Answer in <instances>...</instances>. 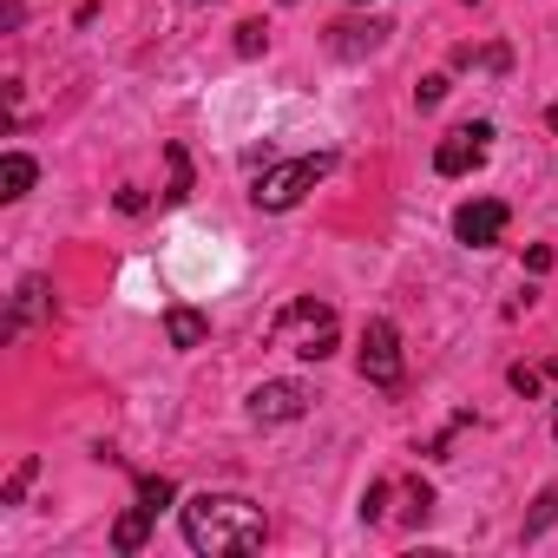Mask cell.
I'll return each instance as SVG.
<instances>
[{"label": "cell", "instance_id": "44dd1931", "mask_svg": "<svg viewBox=\"0 0 558 558\" xmlns=\"http://www.w3.org/2000/svg\"><path fill=\"white\" fill-rule=\"evenodd\" d=\"M506 381H512V388H519V395H538V375H532V368H512V375H506Z\"/></svg>", "mask_w": 558, "mask_h": 558}, {"label": "cell", "instance_id": "9c48e42d", "mask_svg": "<svg viewBox=\"0 0 558 558\" xmlns=\"http://www.w3.org/2000/svg\"><path fill=\"white\" fill-rule=\"evenodd\" d=\"M34 178H40V165H34L27 151H8V158H0V197H8V204H21V197L34 191Z\"/></svg>", "mask_w": 558, "mask_h": 558}, {"label": "cell", "instance_id": "7a4b0ae2", "mask_svg": "<svg viewBox=\"0 0 558 558\" xmlns=\"http://www.w3.org/2000/svg\"><path fill=\"white\" fill-rule=\"evenodd\" d=\"M336 171V151H310V158H283V165H269L256 184H250V204L256 210H296L323 178Z\"/></svg>", "mask_w": 558, "mask_h": 558}, {"label": "cell", "instance_id": "ac0fdd59", "mask_svg": "<svg viewBox=\"0 0 558 558\" xmlns=\"http://www.w3.org/2000/svg\"><path fill=\"white\" fill-rule=\"evenodd\" d=\"M414 99H421V106H440V99H447V73H427V80L414 86Z\"/></svg>", "mask_w": 558, "mask_h": 558}, {"label": "cell", "instance_id": "ba28073f", "mask_svg": "<svg viewBox=\"0 0 558 558\" xmlns=\"http://www.w3.org/2000/svg\"><path fill=\"white\" fill-rule=\"evenodd\" d=\"M388 34H395L388 21H342V27H329V53H342V60H362V53H375Z\"/></svg>", "mask_w": 558, "mask_h": 558}, {"label": "cell", "instance_id": "3957f363", "mask_svg": "<svg viewBox=\"0 0 558 558\" xmlns=\"http://www.w3.org/2000/svg\"><path fill=\"white\" fill-rule=\"evenodd\" d=\"M276 336H290V349L303 362H323V355H336V310L329 303H290V316H283Z\"/></svg>", "mask_w": 558, "mask_h": 558}, {"label": "cell", "instance_id": "7402d4cb", "mask_svg": "<svg viewBox=\"0 0 558 558\" xmlns=\"http://www.w3.org/2000/svg\"><path fill=\"white\" fill-rule=\"evenodd\" d=\"M545 125H551V132H558V99H551V112H545Z\"/></svg>", "mask_w": 558, "mask_h": 558}, {"label": "cell", "instance_id": "7c38bea8", "mask_svg": "<svg viewBox=\"0 0 558 558\" xmlns=\"http://www.w3.org/2000/svg\"><path fill=\"white\" fill-rule=\"evenodd\" d=\"M165 165H171L165 204H184V197H191V158H184V145H165Z\"/></svg>", "mask_w": 558, "mask_h": 558}, {"label": "cell", "instance_id": "30bf717a", "mask_svg": "<svg viewBox=\"0 0 558 558\" xmlns=\"http://www.w3.org/2000/svg\"><path fill=\"white\" fill-rule=\"evenodd\" d=\"M165 336H171V349H204V336H210V323L197 316V310H165Z\"/></svg>", "mask_w": 558, "mask_h": 558}, {"label": "cell", "instance_id": "8992f818", "mask_svg": "<svg viewBox=\"0 0 558 558\" xmlns=\"http://www.w3.org/2000/svg\"><path fill=\"white\" fill-rule=\"evenodd\" d=\"M486 145H493V125L473 119V125H460V132H447V138L434 145V171H440V178H466V171L486 158Z\"/></svg>", "mask_w": 558, "mask_h": 558}, {"label": "cell", "instance_id": "277c9868", "mask_svg": "<svg viewBox=\"0 0 558 558\" xmlns=\"http://www.w3.org/2000/svg\"><path fill=\"white\" fill-rule=\"evenodd\" d=\"M362 375H368L375 388H401V329H395L388 316H375V323L362 329Z\"/></svg>", "mask_w": 558, "mask_h": 558}, {"label": "cell", "instance_id": "2e32d148", "mask_svg": "<svg viewBox=\"0 0 558 558\" xmlns=\"http://www.w3.org/2000/svg\"><path fill=\"white\" fill-rule=\"evenodd\" d=\"M263 40H269V34H263V21H243V27H236V53H243V60H250V53H263Z\"/></svg>", "mask_w": 558, "mask_h": 558}, {"label": "cell", "instance_id": "e0dca14e", "mask_svg": "<svg viewBox=\"0 0 558 558\" xmlns=\"http://www.w3.org/2000/svg\"><path fill=\"white\" fill-rule=\"evenodd\" d=\"M427 512H434V493L414 480V486H408V519H414V525H427Z\"/></svg>", "mask_w": 558, "mask_h": 558}, {"label": "cell", "instance_id": "5bb4252c", "mask_svg": "<svg viewBox=\"0 0 558 558\" xmlns=\"http://www.w3.org/2000/svg\"><path fill=\"white\" fill-rule=\"evenodd\" d=\"M34 473H40V460H21V466H14V480L0 486V506H21V493L34 486Z\"/></svg>", "mask_w": 558, "mask_h": 558}, {"label": "cell", "instance_id": "8fae6325", "mask_svg": "<svg viewBox=\"0 0 558 558\" xmlns=\"http://www.w3.org/2000/svg\"><path fill=\"white\" fill-rule=\"evenodd\" d=\"M151 519H158V512L132 506V512H125V519L112 525V545H119V551H138V545H145V532H151Z\"/></svg>", "mask_w": 558, "mask_h": 558}, {"label": "cell", "instance_id": "d6986e66", "mask_svg": "<svg viewBox=\"0 0 558 558\" xmlns=\"http://www.w3.org/2000/svg\"><path fill=\"white\" fill-rule=\"evenodd\" d=\"M381 506H388V480H375V486L362 493V519L375 525V519H381Z\"/></svg>", "mask_w": 558, "mask_h": 558}, {"label": "cell", "instance_id": "ffe728a7", "mask_svg": "<svg viewBox=\"0 0 558 558\" xmlns=\"http://www.w3.org/2000/svg\"><path fill=\"white\" fill-rule=\"evenodd\" d=\"M119 210H125V217H138V210H145V191H132V184H125V191H119Z\"/></svg>", "mask_w": 558, "mask_h": 558}, {"label": "cell", "instance_id": "6da1fadb", "mask_svg": "<svg viewBox=\"0 0 558 558\" xmlns=\"http://www.w3.org/2000/svg\"><path fill=\"white\" fill-rule=\"evenodd\" d=\"M184 538H191V551H204V558H243V551H256V545L269 538V519H263V506L243 499V493H197V499L184 506Z\"/></svg>", "mask_w": 558, "mask_h": 558}, {"label": "cell", "instance_id": "5b68a950", "mask_svg": "<svg viewBox=\"0 0 558 558\" xmlns=\"http://www.w3.org/2000/svg\"><path fill=\"white\" fill-rule=\"evenodd\" d=\"M310 414V388L303 381H263L250 388V421L256 427H283V421H303Z\"/></svg>", "mask_w": 558, "mask_h": 558}, {"label": "cell", "instance_id": "52a82bcc", "mask_svg": "<svg viewBox=\"0 0 558 558\" xmlns=\"http://www.w3.org/2000/svg\"><path fill=\"white\" fill-rule=\"evenodd\" d=\"M506 223H512V210H506L499 197H473V204L453 210V236H460L466 250H493V243L506 236Z\"/></svg>", "mask_w": 558, "mask_h": 558}, {"label": "cell", "instance_id": "603a6c76", "mask_svg": "<svg viewBox=\"0 0 558 558\" xmlns=\"http://www.w3.org/2000/svg\"><path fill=\"white\" fill-rule=\"evenodd\" d=\"M551 440H558V414H551Z\"/></svg>", "mask_w": 558, "mask_h": 558}, {"label": "cell", "instance_id": "4fadbf2b", "mask_svg": "<svg viewBox=\"0 0 558 558\" xmlns=\"http://www.w3.org/2000/svg\"><path fill=\"white\" fill-rule=\"evenodd\" d=\"M171 499H178V486H171L165 473H145V480H138V506H145V512H165Z\"/></svg>", "mask_w": 558, "mask_h": 558}, {"label": "cell", "instance_id": "9a60e30c", "mask_svg": "<svg viewBox=\"0 0 558 558\" xmlns=\"http://www.w3.org/2000/svg\"><path fill=\"white\" fill-rule=\"evenodd\" d=\"M551 519H558V493H551V486H545V493H538V512H532V519H525V538H538V532H545V525H551Z\"/></svg>", "mask_w": 558, "mask_h": 558}]
</instances>
